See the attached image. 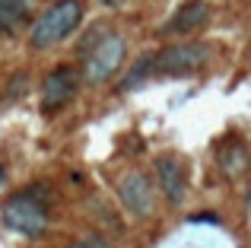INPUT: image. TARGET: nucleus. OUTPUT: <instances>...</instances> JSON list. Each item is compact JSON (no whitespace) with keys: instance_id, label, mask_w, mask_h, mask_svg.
Returning a JSON list of instances; mask_svg holds the SVG:
<instances>
[{"instance_id":"9","label":"nucleus","mask_w":251,"mask_h":248,"mask_svg":"<svg viewBox=\"0 0 251 248\" xmlns=\"http://www.w3.org/2000/svg\"><path fill=\"white\" fill-rule=\"evenodd\" d=\"M213 162L226 181H242L248 175V143L235 134L220 140L213 149Z\"/></svg>"},{"instance_id":"11","label":"nucleus","mask_w":251,"mask_h":248,"mask_svg":"<svg viewBox=\"0 0 251 248\" xmlns=\"http://www.w3.org/2000/svg\"><path fill=\"white\" fill-rule=\"evenodd\" d=\"M150 76H153V51L140 54L127 70H124V76H121V83H118V89H121V93H130V89L143 86Z\"/></svg>"},{"instance_id":"6","label":"nucleus","mask_w":251,"mask_h":248,"mask_svg":"<svg viewBox=\"0 0 251 248\" xmlns=\"http://www.w3.org/2000/svg\"><path fill=\"white\" fill-rule=\"evenodd\" d=\"M76 93H80V67H74L67 61L51 67L48 76L42 80V115L45 118L57 115L76 99Z\"/></svg>"},{"instance_id":"2","label":"nucleus","mask_w":251,"mask_h":248,"mask_svg":"<svg viewBox=\"0 0 251 248\" xmlns=\"http://www.w3.org/2000/svg\"><path fill=\"white\" fill-rule=\"evenodd\" d=\"M83 23V0H54L45 6L29 25V48L51 51L61 42H67Z\"/></svg>"},{"instance_id":"3","label":"nucleus","mask_w":251,"mask_h":248,"mask_svg":"<svg viewBox=\"0 0 251 248\" xmlns=\"http://www.w3.org/2000/svg\"><path fill=\"white\" fill-rule=\"evenodd\" d=\"M96 38L99 42H92L86 48V61L80 70L89 86L111 83L124 70V61H127V38L121 32H99Z\"/></svg>"},{"instance_id":"1","label":"nucleus","mask_w":251,"mask_h":248,"mask_svg":"<svg viewBox=\"0 0 251 248\" xmlns=\"http://www.w3.org/2000/svg\"><path fill=\"white\" fill-rule=\"evenodd\" d=\"M0 220L10 232L23 239H38L51 226V188L45 181H29L0 204Z\"/></svg>"},{"instance_id":"10","label":"nucleus","mask_w":251,"mask_h":248,"mask_svg":"<svg viewBox=\"0 0 251 248\" xmlns=\"http://www.w3.org/2000/svg\"><path fill=\"white\" fill-rule=\"evenodd\" d=\"M32 19V0H0V42L13 38Z\"/></svg>"},{"instance_id":"5","label":"nucleus","mask_w":251,"mask_h":248,"mask_svg":"<svg viewBox=\"0 0 251 248\" xmlns=\"http://www.w3.org/2000/svg\"><path fill=\"white\" fill-rule=\"evenodd\" d=\"M115 198L137 220L153 217V210H156V185L140 169H124L121 175H115Z\"/></svg>"},{"instance_id":"4","label":"nucleus","mask_w":251,"mask_h":248,"mask_svg":"<svg viewBox=\"0 0 251 248\" xmlns=\"http://www.w3.org/2000/svg\"><path fill=\"white\" fill-rule=\"evenodd\" d=\"M213 57L210 42H169L166 48L153 51V74L156 76H194Z\"/></svg>"},{"instance_id":"7","label":"nucleus","mask_w":251,"mask_h":248,"mask_svg":"<svg viewBox=\"0 0 251 248\" xmlns=\"http://www.w3.org/2000/svg\"><path fill=\"white\" fill-rule=\"evenodd\" d=\"M153 185L166 198L169 207H181L188 198V166L175 153H159L153 159Z\"/></svg>"},{"instance_id":"13","label":"nucleus","mask_w":251,"mask_h":248,"mask_svg":"<svg viewBox=\"0 0 251 248\" xmlns=\"http://www.w3.org/2000/svg\"><path fill=\"white\" fill-rule=\"evenodd\" d=\"M3 178H6V169H3V166H0V185H3Z\"/></svg>"},{"instance_id":"12","label":"nucleus","mask_w":251,"mask_h":248,"mask_svg":"<svg viewBox=\"0 0 251 248\" xmlns=\"http://www.w3.org/2000/svg\"><path fill=\"white\" fill-rule=\"evenodd\" d=\"M70 248H118V245H111L108 239H102V236H83V239H76Z\"/></svg>"},{"instance_id":"8","label":"nucleus","mask_w":251,"mask_h":248,"mask_svg":"<svg viewBox=\"0 0 251 248\" xmlns=\"http://www.w3.org/2000/svg\"><path fill=\"white\" fill-rule=\"evenodd\" d=\"M210 16H213L210 0H184V3L175 6V13H172L166 23H162L159 32L166 38H188L194 32H201L210 23Z\"/></svg>"}]
</instances>
